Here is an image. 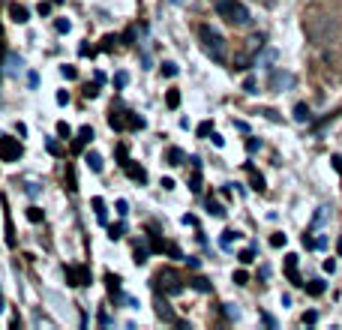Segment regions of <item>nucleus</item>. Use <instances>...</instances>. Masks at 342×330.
<instances>
[{
  "label": "nucleus",
  "instance_id": "f257e3e1",
  "mask_svg": "<svg viewBox=\"0 0 342 330\" xmlns=\"http://www.w3.org/2000/svg\"><path fill=\"white\" fill-rule=\"evenodd\" d=\"M198 36H201V45H204V51L210 54V60H216V63H225L228 60V42L222 39V33H216L210 24H201L198 27Z\"/></svg>",
  "mask_w": 342,
  "mask_h": 330
},
{
  "label": "nucleus",
  "instance_id": "f03ea898",
  "mask_svg": "<svg viewBox=\"0 0 342 330\" xmlns=\"http://www.w3.org/2000/svg\"><path fill=\"white\" fill-rule=\"evenodd\" d=\"M213 9L228 24H249V9L240 0H213Z\"/></svg>",
  "mask_w": 342,
  "mask_h": 330
},
{
  "label": "nucleus",
  "instance_id": "7ed1b4c3",
  "mask_svg": "<svg viewBox=\"0 0 342 330\" xmlns=\"http://www.w3.org/2000/svg\"><path fill=\"white\" fill-rule=\"evenodd\" d=\"M21 153H24V147L18 144V138L0 135V159H3V162H18Z\"/></svg>",
  "mask_w": 342,
  "mask_h": 330
},
{
  "label": "nucleus",
  "instance_id": "20e7f679",
  "mask_svg": "<svg viewBox=\"0 0 342 330\" xmlns=\"http://www.w3.org/2000/svg\"><path fill=\"white\" fill-rule=\"evenodd\" d=\"M153 282H156V285H162L168 294H180V291H183V282H180V276H177L174 270H159Z\"/></svg>",
  "mask_w": 342,
  "mask_h": 330
},
{
  "label": "nucleus",
  "instance_id": "39448f33",
  "mask_svg": "<svg viewBox=\"0 0 342 330\" xmlns=\"http://www.w3.org/2000/svg\"><path fill=\"white\" fill-rule=\"evenodd\" d=\"M66 282L69 285H90V267H84V264H69L66 267Z\"/></svg>",
  "mask_w": 342,
  "mask_h": 330
},
{
  "label": "nucleus",
  "instance_id": "423d86ee",
  "mask_svg": "<svg viewBox=\"0 0 342 330\" xmlns=\"http://www.w3.org/2000/svg\"><path fill=\"white\" fill-rule=\"evenodd\" d=\"M306 30L315 42H327V39L333 36V21H327V18H324V21H312Z\"/></svg>",
  "mask_w": 342,
  "mask_h": 330
},
{
  "label": "nucleus",
  "instance_id": "0eeeda50",
  "mask_svg": "<svg viewBox=\"0 0 342 330\" xmlns=\"http://www.w3.org/2000/svg\"><path fill=\"white\" fill-rule=\"evenodd\" d=\"M156 315H159L165 324H177V315H174V309H171V303L165 297H156Z\"/></svg>",
  "mask_w": 342,
  "mask_h": 330
},
{
  "label": "nucleus",
  "instance_id": "6e6552de",
  "mask_svg": "<svg viewBox=\"0 0 342 330\" xmlns=\"http://www.w3.org/2000/svg\"><path fill=\"white\" fill-rule=\"evenodd\" d=\"M294 84V75H288V72H270V87L273 90H282V87H291Z\"/></svg>",
  "mask_w": 342,
  "mask_h": 330
},
{
  "label": "nucleus",
  "instance_id": "1a4fd4ad",
  "mask_svg": "<svg viewBox=\"0 0 342 330\" xmlns=\"http://www.w3.org/2000/svg\"><path fill=\"white\" fill-rule=\"evenodd\" d=\"M123 168H126V174H129L132 180H138V183H147V171H144V168H141L138 162L126 159V162H123Z\"/></svg>",
  "mask_w": 342,
  "mask_h": 330
},
{
  "label": "nucleus",
  "instance_id": "9d476101",
  "mask_svg": "<svg viewBox=\"0 0 342 330\" xmlns=\"http://www.w3.org/2000/svg\"><path fill=\"white\" fill-rule=\"evenodd\" d=\"M9 15H12V21H15V24H27V21H30V12H27L24 6H18V3H12V6H9Z\"/></svg>",
  "mask_w": 342,
  "mask_h": 330
},
{
  "label": "nucleus",
  "instance_id": "9b49d317",
  "mask_svg": "<svg viewBox=\"0 0 342 330\" xmlns=\"http://www.w3.org/2000/svg\"><path fill=\"white\" fill-rule=\"evenodd\" d=\"M285 273H288V279H291L294 285H303L300 276H297V255H288V258H285Z\"/></svg>",
  "mask_w": 342,
  "mask_h": 330
},
{
  "label": "nucleus",
  "instance_id": "f8f14e48",
  "mask_svg": "<svg viewBox=\"0 0 342 330\" xmlns=\"http://www.w3.org/2000/svg\"><path fill=\"white\" fill-rule=\"evenodd\" d=\"M90 138H93V129H90V126H81V129H78V138L72 141V150L78 153V150H81V147H84V144H87Z\"/></svg>",
  "mask_w": 342,
  "mask_h": 330
},
{
  "label": "nucleus",
  "instance_id": "ddd939ff",
  "mask_svg": "<svg viewBox=\"0 0 342 330\" xmlns=\"http://www.w3.org/2000/svg\"><path fill=\"white\" fill-rule=\"evenodd\" d=\"M246 171H249V177H252V189H255V192H264V189H267V186H264V177H261L249 162H246Z\"/></svg>",
  "mask_w": 342,
  "mask_h": 330
},
{
  "label": "nucleus",
  "instance_id": "4468645a",
  "mask_svg": "<svg viewBox=\"0 0 342 330\" xmlns=\"http://www.w3.org/2000/svg\"><path fill=\"white\" fill-rule=\"evenodd\" d=\"M294 120H297V123H306L309 120V105L306 102H297V105H294Z\"/></svg>",
  "mask_w": 342,
  "mask_h": 330
},
{
  "label": "nucleus",
  "instance_id": "2eb2a0df",
  "mask_svg": "<svg viewBox=\"0 0 342 330\" xmlns=\"http://www.w3.org/2000/svg\"><path fill=\"white\" fill-rule=\"evenodd\" d=\"M84 162H87L90 171H96V174L102 171V156H99V153H87V156H84Z\"/></svg>",
  "mask_w": 342,
  "mask_h": 330
},
{
  "label": "nucleus",
  "instance_id": "dca6fc26",
  "mask_svg": "<svg viewBox=\"0 0 342 330\" xmlns=\"http://www.w3.org/2000/svg\"><path fill=\"white\" fill-rule=\"evenodd\" d=\"M93 210H96V219H99V222L105 225V222H108V213H105V201H102L99 195L93 198Z\"/></svg>",
  "mask_w": 342,
  "mask_h": 330
},
{
  "label": "nucleus",
  "instance_id": "f3484780",
  "mask_svg": "<svg viewBox=\"0 0 342 330\" xmlns=\"http://www.w3.org/2000/svg\"><path fill=\"white\" fill-rule=\"evenodd\" d=\"M324 291H327V285H324L321 279H315V282H309V285H306V294H312V297L324 294Z\"/></svg>",
  "mask_w": 342,
  "mask_h": 330
},
{
  "label": "nucleus",
  "instance_id": "a211bd4d",
  "mask_svg": "<svg viewBox=\"0 0 342 330\" xmlns=\"http://www.w3.org/2000/svg\"><path fill=\"white\" fill-rule=\"evenodd\" d=\"M183 159H186V156H183L180 147H171L168 150V165H183Z\"/></svg>",
  "mask_w": 342,
  "mask_h": 330
},
{
  "label": "nucleus",
  "instance_id": "6ab92c4d",
  "mask_svg": "<svg viewBox=\"0 0 342 330\" xmlns=\"http://www.w3.org/2000/svg\"><path fill=\"white\" fill-rule=\"evenodd\" d=\"M108 123H111L114 129H123V126H126V120H123L120 111H111V114H108Z\"/></svg>",
  "mask_w": 342,
  "mask_h": 330
},
{
  "label": "nucleus",
  "instance_id": "aec40b11",
  "mask_svg": "<svg viewBox=\"0 0 342 330\" xmlns=\"http://www.w3.org/2000/svg\"><path fill=\"white\" fill-rule=\"evenodd\" d=\"M207 210H210L216 219H222V216H225V207H222L219 201H210V198H207Z\"/></svg>",
  "mask_w": 342,
  "mask_h": 330
},
{
  "label": "nucleus",
  "instance_id": "412c9836",
  "mask_svg": "<svg viewBox=\"0 0 342 330\" xmlns=\"http://www.w3.org/2000/svg\"><path fill=\"white\" fill-rule=\"evenodd\" d=\"M105 282H108V291H111V294H117V291H120V276L105 273Z\"/></svg>",
  "mask_w": 342,
  "mask_h": 330
},
{
  "label": "nucleus",
  "instance_id": "4be33fe9",
  "mask_svg": "<svg viewBox=\"0 0 342 330\" xmlns=\"http://www.w3.org/2000/svg\"><path fill=\"white\" fill-rule=\"evenodd\" d=\"M237 237H240V231H231V228H225V231H222V240H219V243H222V246L228 249V246H231V240H237Z\"/></svg>",
  "mask_w": 342,
  "mask_h": 330
},
{
  "label": "nucleus",
  "instance_id": "5701e85b",
  "mask_svg": "<svg viewBox=\"0 0 342 330\" xmlns=\"http://www.w3.org/2000/svg\"><path fill=\"white\" fill-rule=\"evenodd\" d=\"M189 189H192V192H201V168H195V171H192V180H189Z\"/></svg>",
  "mask_w": 342,
  "mask_h": 330
},
{
  "label": "nucleus",
  "instance_id": "b1692460",
  "mask_svg": "<svg viewBox=\"0 0 342 330\" xmlns=\"http://www.w3.org/2000/svg\"><path fill=\"white\" fill-rule=\"evenodd\" d=\"M189 285H192V288H195V291H210V282H207L204 276H195V279H192V282H189Z\"/></svg>",
  "mask_w": 342,
  "mask_h": 330
},
{
  "label": "nucleus",
  "instance_id": "393cba45",
  "mask_svg": "<svg viewBox=\"0 0 342 330\" xmlns=\"http://www.w3.org/2000/svg\"><path fill=\"white\" fill-rule=\"evenodd\" d=\"M165 105H168V108H177V105H180V90H168V93H165Z\"/></svg>",
  "mask_w": 342,
  "mask_h": 330
},
{
  "label": "nucleus",
  "instance_id": "a878e982",
  "mask_svg": "<svg viewBox=\"0 0 342 330\" xmlns=\"http://www.w3.org/2000/svg\"><path fill=\"white\" fill-rule=\"evenodd\" d=\"M126 126H132V129H144L147 123H144V117H138V114H129V117H126Z\"/></svg>",
  "mask_w": 342,
  "mask_h": 330
},
{
  "label": "nucleus",
  "instance_id": "bb28decb",
  "mask_svg": "<svg viewBox=\"0 0 342 330\" xmlns=\"http://www.w3.org/2000/svg\"><path fill=\"white\" fill-rule=\"evenodd\" d=\"M240 258V264H249V261H255V246H249V249H243L237 255Z\"/></svg>",
  "mask_w": 342,
  "mask_h": 330
},
{
  "label": "nucleus",
  "instance_id": "cd10ccee",
  "mask_svg": "<svg viewBox=\"0 0 342 330\" xmlns=\"http://www.w3.org/2000/svg\"><path fill=\"white\" fill-rule=\"evenodd\" d=\"M162 75H165V78H174V75H177V63L165 60V63H162Z\"/></svg>",
  "mask_w": 342,
  "mask_h": 330
},
{
  "label": "nucleus",
  "instance_id": "c85d7f7f",
  "mask_svg": "<svg viewBox=\"0 0 342 330\" xmlns=\"http://www.w3.org/2000/svg\"><path fill=\"white\" fill-rule=\"evenodd\" d=\"M249 63H252V57L249 54H240L237 60H234V69H249Z\"/></svg>",
  "mask_w": 342,
  "mask_h": 330
},
{
  "label": "nucleus",
  "instance_id": "c756f323",
  "mask_svg": "<svg viewBox=\"0 0 342 330\" xmlns=\"http://www.w3.org/2000/svg\"><path fill=\"white\" fill-rule=\"evenodd\" d=\"M135 264H144L147 261V246H135V258H132Z\"/></svg>",
  "mask_w": 342,
  "mask_h": 330
},
{
  "label": "nucleus",
  "instance_id": "7c9ffc66",
  "mask_svg": "<svg viewBox=\"0 0 342 330\" xmlns=\"http://www.w3.org/2000/svg\"><path fill=\"white\" fill-rule=\"evenodd\" d=\"M210 132H213V123H210V120H204V123L198 126V138H207Z\"/></svg>",
  "mask_w": 342,
  "mask_h": 330
},
{
  "label": "nucleus",
  "instance_id": "2f4dec72",
  "mask_svg": "<svg viewBox=\"0 0 342 330\" xmlns=\"http://www.w3.org/2000/svg\"><path fill=\"white\" fill-rule=\"evenodd\" d=\"M27 219H30V222H42V210H39V207H30V210H27Z\"/></svg>",
  "mask_w": 342,
  "mask_h": 330
},
{
  "label": "nucleus",
  "instance_id": "473e14b6",
  "mask_svg": "<svg viewBox=\"0 0 342 330\" xmlns=\"http://www.w3.org/2000/svg\"><path fill=\"white\" fill-rule=\"evenodd\" d=\"M255 87H258V84H255V78H252V75H249V78H246V81H243V90H246V93H258V90H255Z\"/></svg>",
  "mask_w": 342,
  "mask_h": 330
},
{
  "label": "nucleus",
  "instance_id": "72a5a7b5",
  "mask_svg": "<svg viewBox=\"0 0 342 330\" xmlns=\"http://www.w3.org/2000/svg\"><path fill=\"white\" fill-rule=\"evenodd\" d=\"M21 57H15V54H9V72H15V69H21Z\"/></svg>",
  "mask_w": 342,
  "mask_h": 330
},
{
  "label": "nucleus",
  "instance_id": "f704fd0d",
  "mask_svg": "<svg viewBox=\"0 0 342 330\" xmlns=\"http://www.w3.org/2000/svg\"><path fill=\"white\" fill-rule=\"evenodd\" d=\"M60 72H63V78H69V81H72V78H78V69H75V66H63Z\"/></svg>",
  "mask_w": 342,
  "mask_h": 330
},
{
  "label": "nucleus",
  "instance_id": "c9c22d12",
  "mask_svg": "<svg viewBox=\"0 0 342 330\" xmlns=\"http://www.w3.org/2000/svg\"><path fill=\"white\" fill-rule=\"evenodd\" d=\"M315 321H318V312H315V309L303 312V324H315Z\"/></svg>",
  "mask_w": 342,
  "mask_h": 330
},
{
  "label": "nucleus",
  "instance_id": "e433bc0d",
  "mask_svg": "<svg viewBox=\"0 0 342 330\" xmlns=\"http://www.w3.org/2000/svg\"><path fill=\"white\" fill-rule=\"evenodd\" d=\"M108 237H111V240L123 237V225H111V228H108Z\"/></svg>",
  "mask_w": 342,
  "mask_h": 330
},
{
  "label": "nucleus",
  "instance_id": "4c0bfd02",
  "mask_svg": "<svg viewBox=\"0 0 342 330\" xmlns=\"http://www.w3.org/2000/svg\"><path fill=\"white\" fill-rule=\"evenodd\" d=\"M126 81H129L126 72H117V75H114V84H117V87H126Z\"/></svg>",
  "mask_w": 342,
  "mask_h": 330
},
{
  "label": "nucleus",
  "instance_id": "58836bf2",
  "mask_svg": "<svg viewBox=\"0 0 342 330\" xmlns=\"http://www.w3.org/2000/svg\"><path fill=\"white\" fill-rule=\"evenodd\" d=\"M54 27H57L60 33H69V27H72V24H69L66 18H57V21H54Z\"/></svg>",
  "mask_w": 342,
  "mask_h": 330
},
{
  "label": "nucleus",
  "instance_id": "ea45409f",
  "mask_svg": "<svg viewBox=\"0 0 342 330\" xmlns=\"http://www.w3.org/2000/svg\"><path fill=\"white\" fill-rule=\"evenodd\" d=\"M57 135H60V138H69V135H72V129H69L66 123H63V120L57 123Z\"/></svg>",
  "mask_w": 342,
  "mask_h": 330
},
{
  "label": "nucleus",
  "instance_id": "a19ab883",
  "mask_svg": "<svg viewBox=\"0 0 342 330\" xmlns=\"http://www.w3.org/2000/svg\"><path fill=\"white\" fill-rule=\"evenodd\" d=\"M270 246H276V249L285 246V234H273V237H270Z\"/></svg>",
  "mask_w": 342,
  "mask_h": 330
},
{
  "label": "nucleus",
  "instance_id": "79ce46f5",
  "mask_svg": "<svg viewBox=\"0 0 342 330\" xmlns=\"http://www.w3.org/2000/svg\"><path fill=\"white\" fill-rule=\"evenodd\" d=\"M234 282H237V285H246V282H249V276H246V270H237V273H234Z\"/></svg>",
  "mask_w": 342,
  "mask_h": 330
},
{
  "label": "nucleus",
  "instance_id": "37998d69",
  "mask_svg": "<svg viewBox=\"0 0 342 330\" xmlns=\"http://www.w3.org/2000/svg\"><path fill=\"white\" fill-rule=\"evenodd\" d=\"M36 12H39V15H48V12H51V0H48V3H45V0H42V3H39V6H36Z\"/></svg>",
  "mask_w": 342,
  "mask_h": 330
},
{
  "label": "nucleus",
  "instance_id": "c03bdc74",
  "mask_svg": "<svg viewBox=\"0 0 342 330\" xmlns=\"http://www.w3.org/2000/svg\"><path fill=\"white\" fill-rule=\"evenodd\" d=\"M45 147H48V153H60V144H57L54 138H48V141H45Z\"/></svg>",
  "mask_w": 342,
  "mask_h": 330
},
{
  "label": "nucleus",
  "instance_id": "a18cd8bd",
  "mask_svg": "<svg viewBox=\"0 0 342 330\" xmlns=\"http://www.w3.org/2000/svg\"><path fill=\"white\" fill-rule=\"evenodd\" d=\"M258 147H261V141H258V138H249V141H246V150H249V153H255Z\"/></svg>",
  "mask_w": 342,
  "mask_h": 330
},
{
  "label": "nucleus",
  "instance_id": "49530a36",
  "mask_svg": "<svg viewBox=\"0 0 342 330\" xmlns=\"http://www.w3.org/2000/svg\"><path fill=\"white\" fill-rule=\"evenodd\" d=\"M210 141H213V144H216V147H222V144H225V138H222V135H219V132H210Z\"/></svg>",
  "mask_w": 342,
  "mask_h": 330
},
{
  "label": "nucleus",
  "instance_id": "de8ad7c7",
  "mask_svg": "<svg viewBox=\"0 0 342 330\" xmlns=\"http://www.w3.org/2000/svg\"><path fill=\"white\" fill-rule=\"evenodd\" d=\"M117 213H120V216H126V213H129V204H126V201H123V198H120V201H117Z\"/></svg>",
  "mask_w": 342,
  "mask_h": 330
},
{
  "label": "nucleus",
  "instance_id": "09e8293b",
  "mask_svg": "<svg viewBox=\"0 0 342 330\" xmlns=\"http://www.w3.org/2000/svg\"><path fill=\"white\" fill-rule=\"evenodd\" d=\"M117 156H120V165L129 159V156H126V144H117Z\"/></svg>",
  "mask_w": 342,
  "mask_h": 330
},
{
  "label": "nucleus",
  "instance_id": "8fccbe9b",
  "mask_svg": "<svg viewBox=\"0 0 342 330\" xmlns=\"http://www.w3.org/2000/svg\"><path fill=\"white\" fill-rule=\"evenodd\" d=\"M168 255H171V258H183V252H180V249H177L174 243H171V246H168Z\"/></svg>",
  "mask_w": 342,
  "mask_h": 330
},
{
  "label": "nucleus",
  "instance_id": "3c124183",
  "mask_svg": "<svg viewBox=\"0 0 342 330\" xmlns=\"http://www.w3.org/2000/svg\"><path fill=\"white\" fill-rule=\"evenodd\" d=\"M183 225H198V219H195L192 213H186V216H183Z\"/></svg>",
  "mask_w": 342,
  "mask_h": 330
},
{
  "label": "nucleus",
  "instance_id": "603ef678",
  "mask_svg": "<svg viewBox=\"0 0 342 330\" xmlns=\"http://www.w3.org/2000/svg\"><path fill=\"white\" fill-rule=\"evenodd\" d=\"M69 102V93L66 90H60V93H57V105H66Z\"/></svg>",
  "mask_w": 342,
  "mask_h": 330
},
{
  "label": "nucleus",
  "instance_id": "864d4df0",
  "mask_svg": "<svg viewBox=\"0 0 342 330\" xmlns=\"http://www.w3.org/2000/svg\"><path fill=\"white\" fill-rule=\"evenodd\" d=\"M330 162H333V168H336V171H339V174H342V156H339V153H336V156H333Z\"/></svg>",
  "mask_w": 342,
  "mask_h": 330
},
{
  "label": "nucleus",
  "instance_id": "5fc2aeb1",
  "mask_svg": "<svg viewBox=\"0 0 342 330\" xmlns=\"http://www.w3.org/2000/svg\"><path fill=\"white\" fill-rule=\"evenodd\" d=\"M261 318H264V324H267V327H276V318H273V315H267V312H264Z\"/></svg>",
  "mask_w": 342,
  "mask_h": 330
},
{
  "label": "nucleus",
  "instance_id": "6e6d98bb",
  "mask_svg": "<svg viewBox=\"0 0 342 330\" xmlns=\"http://www.w3.org/2000/svg\"><path fill=\"white\" fill-rule=\"evenodd\" d=\"M324 270H327V273H333V270H336V261H333V258H327V261H324Z\"/></svg>",
  "mask_w": 342,
  "mask_h": 330
},
{
  "label": "nucleus",
  "instance_id": "4d7b16f0",
  "mask_svg": "<svg viewBox=\"0 0 342 330\" xmlns=\"http://www.w3.org/2000/svg\"><path fill=\"white\" fill-rule=\"evenodd\" d=\"M225 315H228V318H237V309H234V306L228 303V306H225Z\"/></svg>",
  "mask_w": 342,
  "mask_h": 330
},
{
  "label": "nucleus",
  "instance_id": "13d9d810",
  "mask_svg": "<svg viewBox=\"0 0 342 330\" xmlns=\"http://www.w3.org/2000/svg\"><path fill=\"white\" fill-rule=\"evenodd\" d=\"M111 42H117V39H114V36H105V39H102V48H105V51L111 48Z\"/></svg>",
  "mask_w": 342,
  "mask_h": 330
},
{
  "label": "nucleus",
  "instance_id": "bf43d9fd",
  "mask_svg": "<svg viewBox=\"0 0 342 330\" xmlns=\"http://www.w3.org/2000/svg\"><path fill=\"white\" fill-rule=\"evenodd\" d=\"M336 252H339V255H342V237H339V243H336Z\"/></svg>",
  "mask_w": 342,
  "mask_h": 330
},
{
  "label": "nucleus",
  "instance_id": "052dcab7",
  "mask_svg": "<svg viewBox=\"0 0 342 330\" xmlns=\"http://www.w3.org/2000/svg\"><path fill=\"white\" fill-rule=\"evenodd\" d=\"M171 3H186V0H171Z\"/></svg>",
  "mask_w": 342,
  "mask_h": 330
},
{
  "label": "nucleus",
  "instance_id": "680f3d73",
  "mask_svg": "<svg viewBox=\"0 0 342 330\" xmlns=\"http://www.w3.org/2000/svg\"><path fill=\"white\" fill-rule=\"evenodd\" d=\"M0 309H3V294H0Z\"/></svg>",
  "mask_w": 342,
  "mask_h": 330
},
{
  "label": "nucleus",
  "instance_id": "e2e57ef3",
  "mask_svg": "<svg viewBox=\"0 0 342 330\" xmlns=\"http://www.w3.org/2000/svg\"><path fill=\"white\" fill-rule=\"evenodd\" d=\"M51 3H60V0H51Z\"/></svg>",
  "mask_w": 342,
  "mask_h": 330
}]
</instances>
